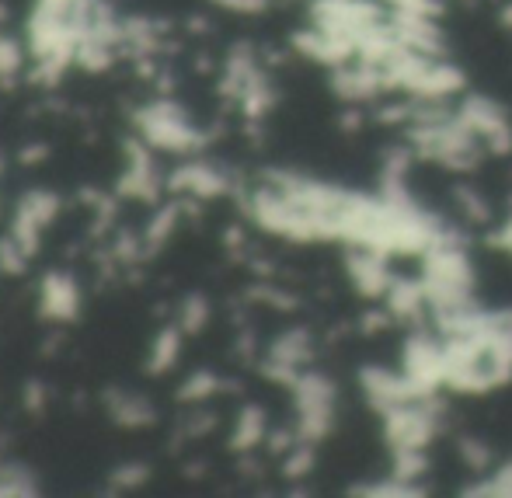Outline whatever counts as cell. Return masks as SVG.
Wrapping results in <instances>:
<instances>
[{"label":"cell","mask_w":512,"mask_h":498,"mask_svg":"<svg viewBox=\"0 0 512 498\" xmlns=\"http://www.w3.org/2000/svg\"><path fill=\"white\" fill-rule=\"evenodd\" d=\"M136 129L147 140V147L168 150V154H196L206 147V136L192 126L189 112L182 105H175L171 98L150 101V105L136 108L133 115Z\"/></svg>","instance_id":"cell-1"},{"label":"cell","mask_w":512,"mask_h":498,"mask_svg":"<svg viewBox=\"0 0 512 498\" xmlns=\"http://www.w3.org/2000/svg\"><path fill=\"white\" fill-rule=\"evenodd\" d=\"M126 157L129 168L119 178V196L122 199H143V202H157L161 196V178H157L154 157L147 150V140L126 143Z\"/></svg>","instance_id":"cell-2"},{"label":"cell","mask_w":512,"mask_h":498,"mask_svg":"<svg viewBox=\"0 0 512 498\" xmlns=\"http://www.w3.org/2000/svg\"><path fill=\"white\" fill-rule=\"evenodd\" d=\"M42 317L49 321H74L81 310V290L67 272H49L42 279Z\"/></svg>","instance_id":"cell-3"},{"label":"cell","mask_w":512,"mask_h":498,"mask_svg":"<svg viewBox=\"0 0 512 498\" xmlns=\"http://www.w3.org/2000/svg\"><path fill=\"white\" fill-rule=\"evenodd\" d=\"M168 189L189 192L192 199H216L230 189V182L223 171L209 168V164H185V168H178L175 175H171Z\"/></svg>","instance_id":"cell-4"},{"label":"cell","mask_w":512,"mask_h":498,"mask_svg":"<svg viewBox=\"0 0 512 498\" xmlns=\"http://www.w3.org/2000/svg\"><path fill=\"white\" fill-rule=\"evenodd\" d=\"M105 408L112 415L115 425L122 429H147L157 422V411L150 408L147 398L140 394H126V391H105Z\"/></svg>","instance_id":"cell-5"},{"label":"cell","mask_w":512,"mask_h":498,"mask_svg":"<svg viewBox=\"0 0 512 498\" xmlns=\"http://www.w3.org/2000/svg\"><path fill=\"white\" fill-rule=\"evenodd\" d=\"M178 352H182V328H161V335L150 345L147 373H168L178 363Z\"/></svg>","instance_id":"cell-6"},{"label":"cell","mask_w":512,"mask_h":498,"mask_svg":"<svg viewBox=\"0 0 512 498\" xmlns=\"http://www.w3.org/2000/svg\"><path fill=\"white\" fill-rule=\"evenodd\" d=\"M18 216L39 223V227H49V223L60 216V196H53V192H46V189L25 192L18 202Z\"/></svg>","instance_id":"cell-7"},{"label":"cell","mask_w":512,"mask_h":498,"mask_svg":"<svg viewBox=\"0 0 512 498\" xmlns=\"http://www.w3.org/2000/svg\"><path fill=\"white\" fill-rule=\"evenodd\" d=\"M178 220H182V209H178V206H161V213L150 220L147 234H143V251H147V258L157 255V251L168 244V237L175 234Z\"/></svg>","instance_id":"cell-8"},{"label":"cell","mask_w":512,"mask_h":498,"mask_svg":"<svg viewBox=\"0 0 512 498\" xmlns=\"http://www.w3.org/2000/svg\"><path fill=\"white\" fill-rule=\"evenodd\" d=\"M262 436H265V415L251 404V408H244L241 418H237V429H234V436H230V446H234L237 453L251 450Z\"/></svg>","instance_id":"cell-9"},{"label":"cell","mask_w":512,"mask_h":498,"mask_svg":"<svg viewBox=\"0 0 512 498\" xmlns=\"http://www.w3.org/2000/svg\"><path fill=\"white\" fill-rule=\"evenodd\" d=\"M11 495H39V481L28 467L18 464H0V498Z\"/></svg>","instance_id":"cell-10"},{"label":"cell","mask_w":512,"mask_h":498,"mask_svg":"<svg viewBox=\"0 0 512 498\" xmlns=\"http://www.w3.org/2000/svg\"><path fill=\"white\" fill-rule=\"evenodd\" d=\"M21 74V46L11 35H0V84H11Z\"/></svg>","instance_id":"cell-11"},{"label":"cell","mask_w":512,"mask_h":498,"mask_svg":"<svg viewBox=\"0 0 512 498\" xmlns=\"http://www.w3.org/2000/svg\"><path fill=\"white\" fill-rule=\"evenodd\" d=\"M25 265H28V251L21 248L14 237H4V241H0V272H4V276H21Z\"/></svg>","instance_id":"cell-12"},{"label":"cell","mask_w":512,"mask_h":498,"mask_svg":"<svg viewBox=\"0 0 512 498\" xmlns=\"http://www.w3.org/2000/svg\"><path fill=\"white\" fill-rule=\"evenodd\" d=\"M206 321H209V303L199 297V293H192V297L182 303V331L196 335V331L206 328Z\"/></svg>","instance_id":"cell-13"},{"label":"cell","mask_w":512,"mask_h":498,"mask_svg":"<svg viewBox=\"0 0 512 498\" xmlns=\"http://www.w3.org/2000/svg\"><path fill=\"white\" fill-rule=\"evenodd\" d=\"M216 391H220L216 377L203 370V373H192V380L182 387V391H178V398H182V401H206L209 394H216Z\"/></svg>","instance_id":"cell-14"},{"label":"cell","mask_w":512,"mask_h":498,"mask_svg":"<svg viewBox=\"0 0 512 498\" xmlns=\"http://www.w3.org/2000/svg\"><path fill=\"white\" fill-rule=\"evenodd\" d=\"M147 478H150L147 464H122L119 471L112 474V485L115 488H140V485H147Z\"/></svg>","instance_id":"cell-15"},{"label":"cell","mask_w":512,"mask_h":498,"mask_svg":"<svg viewBox=\"0 0 512 498\" xmlns=\"http://www.w3.org/2000/svg\"><path fill=\"white\" fill-rule=\"evenodd\" d=\"M310 464H314V457H310V450L304 446V450H293L290 457H286L283 471H286V478H304L310 471Z\"/></svg>","instance_id":"cell-16"},{"label":"cell","mask_w":512,"mask_h":498,"mask_svg":"<svg viewBox=\"0 0 512 498\" xmlns=\"http://www.w3.org/2000/svg\"><path fill=\"white\" fill-rule=\"evenodd\" d=\"M49 401V391L39 384V380H32V384L25 387V408L28 411H42V404Z\"/></svg>","instance_id":"cell-17"},{"label":"cell","mask_w":512,"mask_h":498,"mask_svg":"<svg viewBox=\"0 0 512 498\" xmlns=\"http://www.w3.org/2000/svg\"><path fill=\"white\" fill-rule=\"evenodd\" d=\"M213 4L227 7V11H244V14H255L265 7V0H213Z\"/></svg>","instance_id":"cell-18"},{"label":"cell","mask_w":512,"mask_h":498,"mask_svg":"<svg viewBox=\"0 0 512 498\" xmlns=\"http://www.w3.org/2000/svg\"><path fill=\"white\" fill-rule=\"evenodd\" d=\"M46 157H49L46 147H28V150H21V164H39V161H46Z\"/></svg>","instance_id":"cell-19"},{"label":"cell","mask_w":512,"mask_h":498,"mask_svg":"<svg viewBox=\"0 0 512 498\" xmlns=\"http://www.w3.org/2000/svg\"><path fill=\"white\" fill-rule=\"evenodd\" d=\"M0 168H4V161H0Z\"/></svg>","instance_id":"cell-20"}]
</instances>
